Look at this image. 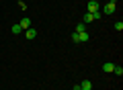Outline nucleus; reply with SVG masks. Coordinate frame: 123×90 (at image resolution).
I'll list each match as a JSON object with an SVG mask.
<instances>
[{"instance_id":"obj_4","label":"nucleus","mask_w":123,"mask_h":90,"mask_svg":"<svg viewBox=\"0 0 123 90\" xmlns=\"http://www.w3.org/2000/svg\"><path fill=\"white\" fill-rule=\"evenodd\" d=\"M88 39H90V37H88V33H86V31L78 33V43H88Z\"/></svg>"},{"instance_id":"obj_11","label":"nucleus","mask_w":123,"mask_h":90,"mask_svg":"<svg viewBox=\"0 0 123 90\" xmlns=\"http://www.w3.org/2000/svg\"><path fill=\"white\" fill-rule=\"evenodd\" d=\"M74 31H76V33H82V31H86V25H84V23H80V25L76 27Z\"/></svg>"},{"instance_id":"obj_2","label":"nucleus","mask_w":123,"mask_h":90,"mask_svg":"<svg viewBox=\"0 0 123 90\" xmlns=\"http://www.w3.org/2000/svg\"><path fill=\"white\" fill-rule=\"evenodd\" d=\"M115 8H117V6H115L113 2H107V4H105V8H103L101 12H105V14H113V12H115Z\"/></svg>"},{"instance_id":"obj_7","label":"nucleus","mask_w":123,"mask_h":90,"mask_svg":"<svg viewBox=\"0 0 123 90\" xmlns=\"http://www.w3.org/2000/svg\"><path fill=\"white\" fill-rule=\"evenodd\" d=\"M37 37V31L35 29H27V39H35Z\"/></svg>"},{"instance_id":"obj_15","label":"nucleus","mask_w":123,"mask_h":90,"mask_svg":"<svg viewBox=\"0 0 123 90\" xmlns=\"http://www.w3.org/2000/svg\"><path fill=\"white\" fill-rule=\"evenodd\" d=\"M74 90H82V88H80V84H74Z\"/></svg>"},{"instance_id":"obj_8","label":"nucleus","mask_w":123,"mask_h":90,"mask_svg":"<svg viewBox=\"0 0 123 90\" xmlns=\"http://www.w3.org/2000/svg\"><path fill=\"white\" fill-rule=\"evenodd\" d=\"M113 74L121 78V76H123V68H121V66H115V68H113Z\"/></svg>"},{"instance_id":"obj_9","label":"nucleus","mask_w":123,"mask_h":90,"mask_svg":"<svg viewBox=\"0 0 123 90\" xmlns=\"http://www.w3.org/2000/svg\"><path fill=\"white\" fill-rule=\"evenodd\" d=\"M10 31H12L14 35H18V33H21L23 29H21V25H18V23H17V25H12V27H10Z\"/></svg>"},{"instance_id":"obj_5","label":"nucleus","mask_w":123,"mask_h":90,"mask_svg":"<svg viewBox=\"0 0 123 90\" xmlns=\"http://www.w3.org/2000/svg\"><path fill=\"white\" fill-rule=\"evenodd\" d=\"M18 25H21V29H29V27H31V18H21V23H18Z\"/></svg>"},{"instance_id":"obj_16","label":"nucleus","mask_w":123,"mask_h":90,"mask_svg":"<svg viewBox=\"0 0 123 90\" xmlns=\"http://www.w3.org/2000/svg\"><path fill=\"white\" fill-rule=\"evenodd\" d=\"M109 2H113V4H117V0H109Z\"/></svg>"},{"instance_id":"obj_14","label":"nucleus","mask_w":123,"mask_h":90,"mask_svg":"<svg viewBox=\"0 0 123 90\" xmlns=\"http://www.w3.org/2000/svg\"><path fill=\"white\" fill-rule=\"evenodd\" d=\"M72 41H74V43H78V33H76V31L72 33Z\"/></svg>"},{"instance_id":"obj_10","label":"nucleus","mask_w":123,"mask_h":90,"mask_svg":"<svg viewBox=\"0 0 123 90\" xmlns=\"http://www.w3.org/2000/svg\"><path fill=\"white\" fill-rule=\"evenodd\" d=\"M92 21H94V18H92V14H90V12H86V14H84V21H82L84 25H86V23H92Z\"/></svg>"},{"instance_id":"obj_6","label":"nucleus","mask_w":123,"mask_h":90,"mask_svg":"<svg viewBox=\"0 0 123 90\" xmlns=\"http://www.w3.org/2000/svg\"><path fill=\"white\" fill-rule=\"evenodd\" d=\"M80 88H82V90H92V82L90 80H84L82 84H80Z\"/></svg>"},{"instance_id":"obj_1","label":"nucleus","mask_w":123,"mask_h":90,"mask_svg":"<svg viewBox=\"0 0 123 90\" xmlns=\"http://www.w3.org/2000/svg\"><path fill=\"white\" fill-rule=\"evenodd\" d=\"M97 10H101L98 2H97V0H90V2L86 4V12H97Z\"/></svg>"},{"instance_id":"obj_3","label":"nucleus","mask_w":123,"mask_h":90,"mask_svg":"<svg viewBox=\"0 0 123 90\" xmlns=\"http://www.w3.org/2000/svg\"><path fill=\"white\" fill-rule=\"evenodd\" d=\"M113 68H115L113 61H105V64H103V72H105V74H111V72H113Z\"/></svg>"},{"instance_id":"obj_13","label":"nucleus","mask_w":123,"mask_h":90,"mask_svg":"<svg viewBox=\"0 0 123 90\" xmlns=\"http://www.w3.org/2000/svg\"><path fill=\"white\" fill-rule=\"evenodd\" d=\"M115 29H117V31H123V23L117 21V23H115Z\"/></svg>"},{"instance_id":"obj_12","label":"nucleus","mask_w":123,"mask_h":90,"mask_svg":"<svg viewBox=\"0 0 123 90\" xmlns=\"http://www.w3.org/2000/svg\"><path fill=\"white\" fill-rule=\"evenodd\" d=\"M90 14H92V18H94V21H98V18L103 17V12H101V10H97V12H90Z\"/></svg>"}]
</instances>
